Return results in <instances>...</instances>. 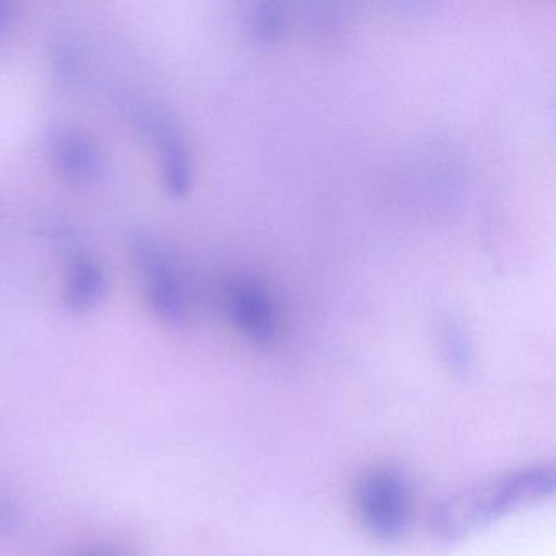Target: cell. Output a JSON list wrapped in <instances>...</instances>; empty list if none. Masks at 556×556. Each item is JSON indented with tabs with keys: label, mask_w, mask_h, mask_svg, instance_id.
I'll return each mask as SVG.
<instances>
[{
	"label": "cell",
	"mask_w": 556,
	"mask_h": 556,
	"mask_svg": "<svg viewBox=\"0 0 556 556\" xmlns=\"http://www.w3.org/2000/svg\"><path fill=\"white\" fill-rule=\"evenodd\" d=\"M356 509L372 539L400 542L412 523V486L405 475L392 467L367 471L356 490Z\"/></svg>",
	"instance_id": "cell-2"
},
{
	"label": "cell",
	"mask_w": 556,
	"mask_h": 556,
	"mask_svg": "<svg viewBox=\"0 0 556 556\" xmlns=\"http://www.w3.org/2000/svg\"><path fill=\"white\" fill-rule=\"evenodd\" d=\"M230 317L249 340L271 343L278 333L275 305L268 289L258 279L239 278L227 288Z\"/></svg>",
	"instance_id": "cell-3"
},
{
	"label": "cell",
	"mask_w": 556,
	"mask_h": 556,
	"mask_svg": "<svg viewBox=\"0 0 556 556\" xmlns=\"http://www.w3.org/2000/svg\"><path fill=\"white\" fill-rule=\"evenodd\" d=\"M250 25L256 37L265 41H275L285 35L286 14L276 2H256L250 14Z\"/></svg>",
	"instance_id": "cell-5"
},
{
	"label": "cell",
	"mask_w": 556,
	"mask_h": 556,
	"mask_svg": "<svg viewBox=\"0 0 556 556\" xmlns=\"http://www.w3.org/2000/svg\"><path fill=\"white\" fill-rule=\"evenodd\" d=\"M552 464H527L465 484L432 510L431 532L442 543L477 535L500 520L529 509L555 494Z\"/></svg>",
	"instance_id": "cell-1"
},
{
	"label": "cell",
	"mask_w": 556,
	"mask_h": 556,
	"mask_svg": "<svg viewBox=\"0 0 556 556\" xmlns=\"http://www.w3.org/2000/svg\"><path fill=\"white\" fill-rule=\"evenodd\" d=\"M438 343L442 361L455 376L465 377L473 367V348L467 328L455 314L441 315L438 321Z\"/></svg>",
	"instance_id": "cell-4"
}]
</instances>
